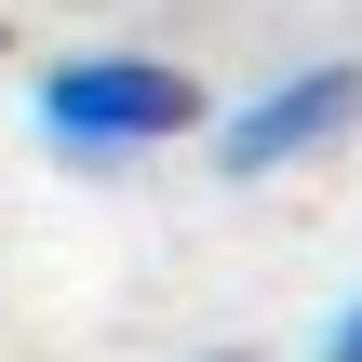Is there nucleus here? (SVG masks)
<instances>
[{"label": "nucleus", "instance_id": "obj_2", "mask_svg": "<svg viewBox=\"0 0 362 362\" xmlns=\"http://www.w3.org/2000/svg\"><path fill=\"white\" fill-rule=\"evenodd\" d=\"M202 134H215V175H242V188H269V175H296V161H322V148H349L362 134V54L282 67V81L202 107Z\"/></svg>", "mask_w": 362, "mask_h": 362}, {"label": "nucleus", "instance_id": "obj_3", "mask_svg": "<svg viewBox=\"0 0 362 362\" xmlns=\"http://www.w3.org/2000/svg\"><path fill=\"white\" fill-rule=\"evenodd\" d=\"M309 362H362V282H349V296H336V322L309 336Z\"/></svg>", "mask_w": 362, "mask_h": 362}, {"label": "nucleus", "instance_id": "obj_1", "mask_svg": "<svg viewBox=\"0 0 362 362\" xmlns=\"http://www.w3.org/2000/svg\"><path fill=\"white\" fill-rule=\"evenodd\" d=\"M27 134L54 148V161H148V148H188L202 134V81L175 67V54H121V40H94V54H54L40 81H27Z\"/></svg>", "mask_w": 362, "mask_h": 362}]
</instances>
